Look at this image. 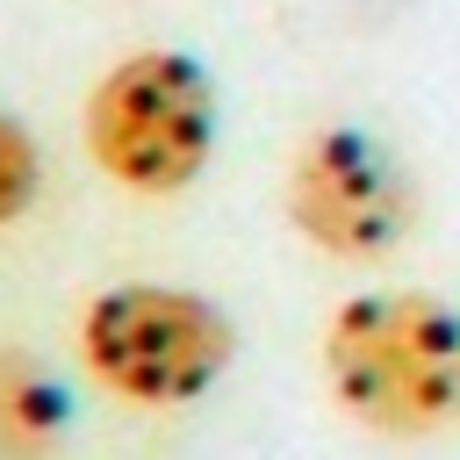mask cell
<instances>
[{"label": "cell", "mask_w": 460, "mask_h": 460, "mask_svg": "<svg viewBox=\"0 0 460 460\" xmlns=\"http://www.w3.org/2000/svg\"><path fill=\"white\" fill-rule=\"evenodd\" d=\"M323 381L338 410L381 438L460 424V309L438 295H352L323 323Z\"/></svg>", "instance_id": "1"}, {"label": "cell", "mask_w": 460, "mask_h": 460, "mask_svg": "<svg viewBox=\"0 0 460 460\" xmlns=\"http://www.w3.org/2000/svg\"><path fill=\"white\" fill-rule=\"evenodd\" d=\"M79 359L108 395L137 410H180L230 374L237 323L194 288L122 280L79 309Z\"/></svg>", "instance_id": "2"}, {"label": "cell", "mask_w": 460, "mask_h": 460, "mask_svg": "<svg viewBox=\"0 0 460 460\" xmlns=\"http://www.w3.org/2000/svg\"><path fill=\"white\" fill-rule=\"evenodd\" d=\"M86 158L129 194H180L216 151V86L187 50H129L86 93Z\"/></svg>", "instance_id": "3"}, {"label": "cell", "mask_w": 460, "mask_h": 460, "mask_svg": "<svg viewBox=\"0 0 460 460\" xmlns=\"http://www.w3.org/2000/svg\"><path fill=\"white\" fill-rule=\"evenodd\" d=\"M280 208L323 259H388L410 230V180L402 165L352 122H323L288 151Z\"/></svg>", "instance_id": "4"}, {"label": "cell", "mask_w": 460, "mask_h": 460, "mask_svg": "<svg viewBox=\"0 0 460 460\" xmlns=\"http://www.w3.org/2000/svg\"><path fill=\"white\" fill-rule=\"evenodd\" d=\"M65 388L29 352H0V460H43L65 438Z\"/></svg>", "instance_id": "5"}, {"label": "cell", "mask_w": 460, "mask_h": 460, "mask_svg": "<svg viewBox=\"0 0 460 460\" xmlns=\"http://www.w3.org/2000/svg\"><path fill=\"white\" fill-rule=\"evenodd\" d=\"M36 187H43V151H36V137L22 129V115L0 108V230L29 216Z\"/></svg>", "instance_id": "6"}]
</instances>
